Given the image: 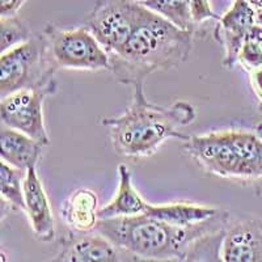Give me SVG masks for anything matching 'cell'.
<instances>
[{
    "mask_svg": "<svg viewBox=\"0 0 262 262\" xmlns=\"http://www.w3.org/2000/svg\"><path fill=\"white\" fill-rule=\"evenodd\" d=\"M229 214L181 227L146 214L98 219L95 229L137 261H222ZM133 259V261H134Z\"/></svg>",
    "mask_w": 262,
    "mask_h": 262,
    "instance_id": "1",
    "label": "cell"
},
{
    "mask_svg": "<svg viewBox=\"0 0 262 262\" xmlns=\"http://www.w3.org/2000/svg\"><path fill=\"white\" fill-rule=\"evenodd\" d=\"M193 39L194 30L180 29L143 6L122 50L109 55V71L126 85L144 83L152 72L174 69L186 62Z\"/></svg>",
    "mask_w": 262,
    "mask_h": 262,
    "instance_id": "2",
    "label": "cell"
},
{
    "mask_svg": "<svg viewBox=\"0 0 262 262\" xmlns=\"http://www.w3.org/2000/svg\"><path fill=\"white\" fill-rule=\"evenodd\" d=\"M130 106L118 117L102 118V126L109 128L114 151L123 158H147L154 155L170 138L188 140L180 128L195 121L193 105L177 101L169 106L148 102L144 83L135 84Z\"/></svg>",
    "mask_w": 262,
    "mask_h": 262,
    "instance_id": "3",
    "label": "cell"
},
{
    "mask_svg": "<svg viewBox=\"0 0 262 262\" xmlns=\"http://www.w3.org/2000/svg\"><path fill=\"white\" fill-rule=\"evenodd\" d=\"M184 151L205 172L232 181L262 179V139L242 130L214 131L194 135Z\"/></svg>",
    "mask_w": 262,
    "mask_h": 262,
    "instance_id": "4",
    "label": "cell"
},
{
    "mask_svg": "<svg viewBox=\"0 0 262 262\" xmlns=\"http://www.w3.org/2000/svg\"><path fill=\"white\" fill-rule=\"evenodd\" d=\"M59 70L51 58L45 33L2 53L0 57V97L41 85L53 80Z\"/></svg>",
    "mask_w": 262,
    "mask_h": 262,
    "instance_id": "5",
    "label": "cell"
},
{
    "mask_svg": "<svg viewBox=\"0 0 262 262\" xmlns=\"http://www.w3.org/2000/svg\"><path fill=\"white\" fill-rule=\"evenodd\" d=\"M43 33L48 37L51 58L59 69L111 70L109 54L88 28L62 30L55 25L48 24Z\"/></svg>",
    "mask_w": 262,
    "mask_h": 262,
    "instance_id": "6",
    "label": "cell"
},
{
    "mask_svg": "<svg viewBox=\"0 0 262 262\" xmlns=\"http://www.w3.org/2000/svg\"><path fill=\"white\" fill-rule=\"evenodd\" d=\"M57 92V81L50 80L41 85L27 88L2 97L0 118L2 125L15 128L42 146L50 144V138L45 126L43 104L49 96Z\"/></svg>",
    "mask_w": 262,
    "mask_h": 262,
    "instance_id": "7",
    "label": "cell"
},
{
    "mask_svg": "<svg viewBox=\"0 0 262 262\" xmlns=\"http://www.w3.org/2000/svg\"><path fill=\"white\" fill-rule=\"evenodd\" d=\"M142 7L139 0H96L84 27L90 29L109 55H114L127 42Z\"/></svg>",
    "mask_w": 262,
    "mask_h": 262,
    "instance_id": "8",
    "label": "cell"
},
{
    "mask_svg": "<svg viewBox=\"0 0 262 262\" xmlns=\"http://www.w3.org/2000/svg\"><path fill=\"white\" fill-rule=\"evenodd\" d=\"M55 261L64 262H118L130 261V256L95 229V233L71 231L60 240Z\"/></svg>",
    "mask_w": 262,
    "mask_h": 262,
    "instance_id": "9",
    "label": "cell"
},
{
    "mask_svg": "<svg viewBox=\"0 0 262 262\" xmlns=\"http://www.w3.org/2000/svg\"><path fill=\"white\" fill-rule=\"evenodd\" d=\"M216 23L214 36L224 46L223 66L231 70L237 64L248 30L257 24L256 9L247 0H233L232 6Z\"/></svg>",
    "mask_w": 262,
    "mask_h": 262,
    "instance_id": "10",
    "label": "cell"
},
{
    "mask_svg": "<svg viewBox=\"0 0 262 262\" xmlns=\"http://www.w3.org/2000/svg\"><path fill=\"white\" fill-rule=\"evenodd\" d=\"M222 261L262 262V221L245 217L227 226Z\"/></svg>",
    "mask_w": 262,
    "mask_h": 262,
    "instance_id": "11",
    "label": "cell"
},
{
    "mask_svg": "<svg viewBox=\"0 0 262 262\" xmlns=\"http://www.w3.org/2000/svg\"><path fill=\"white\" fill-rule=\"evenodd\" d=\"M25 214L37 240L51 243L55 240V223L53 210L43 184L37 173V165L27 170L24 182Z\"/></svg>",
    "mask_w": 262,
    "mask_h": 262,
    "instance_id": "12",
    "label": "cell"
},
{
    "mask_svg": "<svg viewBox=\"0 0 262 262\" xmlns=\"http://www.w3.org/2000/svg\"><path fill=\"white\" fill-rule=\"evenodd\" d=\"M42 144L29 135L2 125L0 130V156L2 160L18 169L28 170L41 158Z\"/></svg>",
    "mask_w": 262,
    "mask_h": 262,
    "instance_id": "13",
    "label": "cell"
},
{
    "mask_svg": "<svg viewBox=\"0 0 262 262\" xmlns=\"http://www.w3.org/2000/svg\"><path fill=\"white\" fill-rule=\"evenodd\" d=\"M148 203L142 198L133 185V176L125 164L118 167V188L111 202L98 210V219L133 216L144 214Z\"/></svg>",
    "mask_w": 262,
    "mask_h": 262,
    "instance_id": "14",
    "label": "cell"
},
{
    "mask_svg": "<svg viewBox=\"0 0 262 262\" xmlns=\"http://www.w3.org/2000/svg\"><path fill=\"white\" fill-rule=\"evenodd\" d=\"M98 210L97 194L90 189H78L72 191L63 203L62 216L71 231L88 232L95 231Z\"/></svg>",
    "mask_w": 262,
    "mask_h": 262,
    "instance_id": "15",
    "label": "cell"
},
{
    "mask_svg": "<svg viewBox=\"0 0 262 262\" xmlns=\"http://www.w3.org/2000/svg\"><path fill=\"white\" fill-rule=\"evenodd\" d=\"M219 210L209 206L198 205L193 202H172L161 203V205H147L144 214L148 216L156 217L159 221L173 226H191L201 223L217 214Z\"/></svg>",
    "mask_w": 262,
    "mask_h": 262,
    "instance_id": "16",
    "label": "cell"
},
{
    "mask_svg": "<svg viewBox=\"0 0 262 262\" xmlns=\"http://www.w3.org/2000/svg\"><path fill=\"white\" fill-rule=\"evenodd\" d=\"M25 177H27V170L18 169L2 160L0 194H2V202L6 203L9 210L25 212Z\"/></svg>",
    "mask_w": 262,
    "mask_h": 262,
    "instance_id": "17",
    "label": "cell"
},
{
    "mask_svg": "<svg viewBox=\"0 0 262 262\" xmlns=\"http://www.w3.org/2000/svg\"><path fill=\"white\" fill-rule=\"evenodd\" d=\"M142 3L180 29L195 32L189 0H142Z\"/></svg>",
    "mask_w": 262,
    "mask_h": 262,
    "instance_id": "18",
    "label": "cell"
},
{
    "mask_svg": "<svg viewBox=\"0 0 262 262\" xmlns=\"http://www.w3.org/2000/svg\"><path fill=\"white\" fill-rule=\"evenodd\" d=\"M32 37L29 28L17 16L0 18V51L2 53H6L21 45L23 42H27Z\"/></svg>",
    "mask_w": 262,
    "mask_h": 262,
    "instance_id": "19",
    "label": "cell"
},
{
    "mask_svg": "<svg viewBox=\"0 0 262 262\" xmlns=\"http://www.w3.org/2000/svg\"><path fill=\"white\" fill-rule=\"evenodd\" d=\"M245 71L252 72L262 67V45L253 39H245L240 54L238 62Z\"/></svg>",
    "mask_w": 262,
    "mask_h": 262,
    "instance_id": "20",
    "label": "cell"
},
{
    "mask_svg": "<svg viewBox=\"0 0 262 262\" xmlns=\"http://www.w3.org/2000/svg\"><path fill=\"white\" fill-rule=\"evenodd\" d=\"M189 4H190L191 17L195 25L202 24L207 20L217 21L221 18V16H217L212 11L210 0H189Z\"/></svg>",
    "mask_w": 262,
    "mask_h": 262,
    "instance_id": "21",
    "label": "cell"
},
{
    "mask_svg": "<svg viewBox=\"0 0 262 262\" xmlns=\"http://www.w3.org/2000/svg\"><path fill=\"white\" fill-rule=\"evenodd\" d=\"M29 0H0V16L11 17L16 16L20 8Z\"/></svg>",
    "mask_w": 262,
    "mask_h": 262,
    "instance_id": "22",
    "label": "cell"
},
{
    "mask_svg": "<svg viewBox=\"0 0 262 262\" xmlns=\"http://www.w3.org/2000/svg\"><path fill=\"white\" fill-rule=\"evenodd\" d=\"M249 76H250V84H252V88H253L254 93H256L259 102L262 104V67L261 69L249 72Z\"/></svg>",
    "mask_w": 262,
    "mask_h": 262,
    "instance_id": "23",
    "label": "cell"
},
{
    "mask_svg": "<svg viewBox=\"0 0 262 262\" xmlns=\"http://www.w3.org/2000/svg\"><path fill=\"white\" fill-rule=\"evenodd\" d=\"M248 3L250 4V6L253 7L254 9H259V8H262V0H247Z\"/></svg>",
    "mask_w": 262,
    "mask_h": 262,
    "instance_id": "24",
    "label": "cell"
},
{
    "mask_svg": "<svg viewBox=\"0 0 262 262\" xmlns=\"http://www.w3.org/2000/svg\"><path fill=\"white\" fill-rule=\"evenodd\" d=\"M256 21H257V24L262 25V8L257 9L256 11Z\"/></svg>",
    "mask_w": 262,
    "mask_h": 262,
    "instance_id": "25",
    "label": "cell"
},
{
    "mask_svg": "<svg viewBox=\"0 0 262 262\" xmlns=\"http://www.w3.org/2000/svg\"><path fill=\"white\" fill-rule=\"evenodd\" d=\"M256 134L262 139V123H259V125L256 127Z\"/></svg>",
    "mask_w": 262,
    "mask_h": 262,
    "instance_id": "26",
    "label": "cell"
},
{
    "mask_svg": "<svg viewBox=\"0 0 262 262\" xmlns=\"http://www.w3.org/2000/svg\"><path fill=\"white\" fill-rule=\"evenodd\" d=\"M139 2H142V0H139Z\"/></svg>",
    "mask_w": 262,
    "mask_h": 262,
    "instance_id": "27",
    "label": "cell"
}]
</instances>
